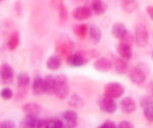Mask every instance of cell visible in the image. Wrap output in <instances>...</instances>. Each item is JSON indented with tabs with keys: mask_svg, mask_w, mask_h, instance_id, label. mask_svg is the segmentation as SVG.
<instances>
[{
	"mask_svg": "<svg viewBox=\"0 0 153 128\" xmlns=\"http://www.w3.org/2000/svg\"><path fill=\"white\" fill-rule=\"evenodd\" d=\"M53 94L58 100H65L70 94V85H68V80L65 75L55 76Z\"/></svg>",
	"mask_w": 153,
	"mask_h": 128,
	"instance_id": "1",
	"label": "cell"
},
{
	"mask_svg": "<svg viewBox=\"0 0 153 128\" xmlns=\"http://www.w3.org/2000/svg\"><path fill=\"white\" fill-rule=\"evenodd\" d=\"M56 53L61 58H68V55L74 52V43L70 38L66 36H61L56 41L55 44Z\"/></svg>",
	"mask_w": 153,
	"mask_h": 128,
	"instance_id": "2",
	"label": "cell"
},
{
	"mask_svg": "<svg viewBox=\"0 0 153 128\" xmlns=\"http://www.w3.org/2000/svg\"><path fill=\"white\" fill-rule=\"evenodd\" d=\"M149 74V68L145 64H139L137 67H135L131 71L130 79L134 84L141 85L145 82L146 77Z\"/></svg>",
	"mask_w": 153,
	"mask_h": 128,
	"instance_id": "3",
	"label": "cell"
},
{
	"mask_svg": "<svg viewBox=\"0 0 153 128\" xmlns=\"http://www.w3.org/2000/svg\"><path fill=\"white\" fill-rule=\"evenodd\" d=\"M30 85V76L27 73H21L18 76V87H16V100H23L28 93Z\"/></svg>",
	"mask_w": 153,
	"mask_h": 128,
	"instance_id": "4",
	"label": "cell"
},
{
	"mask_svg": "<svg viewBox=\"0 0 153 128\" xmlns=\"http://www.w3.org/2000/svg\"><path fill=\"white\" fill-rule=\"evenodd\" d=\"M125 93V88L120 83L110 82L107 83L104 87V95L111 98H118Z\"/></svg>",
	"mask_w": 153,
	"mask_h": 128,
	"instance_id": "5",
	"label": "cell"
},
{
	"mask_svg": "<svg viewBox=\"0 0 153 128\" xmlns=\"http://www.w3.org/2000/svg\"><path fill=\"white\" fill-rule=\"evenodd\" d=\"M149 40V34L147 28L144 25H137L135 31V41L136 44L140 47H144L147 45Z\"/></svg>",
	"mask_w": 153,
	"mask_h": 128,
	"instance_id": "6",
	"label": "cell"
},
{
	"mask_svg": "<svg viewBox=\"0 0 153 128\" xmlns=\"http://www.w3.org/2000/svg\"><path fill=\"white\" fill-rule=\"evenodd\" d=\"M140 106L143 109V113L147 121L153 123V97L150 95L143 97L140 100Z\"/></svg>",
	"mask_w": 153,
	"mask_h": 128,
	"instance_id": "7",
	"label": "cell"
},
{
	"mask_svg": "<svg viewBox=\"0 0 153 128\" xmlns=\"http://www.w3.org/2000/svg\"><path fill=\"white\" fill-rule=\"evenodd\" d=\"M66 63L71 67H82L88 63V58H86V53L83 51L73 52L66 58Z\"/></svg>",
	"mask_w": 153,
	"mask_h": 128,
	"instance_id": "8",
	"label": "cell"
},
{
	"mask_svg": "<svg viewBox=\"0 0 153 128\" xmlns=\"http://www.w3.org/2000/svg\"><path fill=\"white\" fill-rule=\"evenodd\" d=\"M99 108L102 112L107 113V114H113L117 111V103L114 102V98H111L109 97L104 95L99 100Z\"/></svg>",
	"mask_w": 153,
	"mask_h": 128,
	"instance_id": "9",
	"label": "cell"
},
{
	"mask_svg": "<svg viewBox=\"0 0 153 128\" xmlns=\"http://www.w3.org/2000/svg\"><path fill=\"white\" fill-rule=\"evenodd\" d=\"M61 119L65 123V127L74 128L78 124V114L73 110H68L61 114Z\"/></svg>",
	"mask_w": 153,
	"mask_h": 128,
	"instance_id": "10",
	"label": "cell"
},
{
	"mask_svg": "<svg viewBox=\"0 0 153 128\" xmlns=\"http://www.w3.org/2000/svg\"><path fill=\"white\" fill-rule=\"evenodd\" d=\"M87 3L85 4L92 9L93 13L96 16H101L104 14L105 11L107 10V5L103 0H87Z\"/></svg>",
	"mask_w": 153,
	"mask_h": 128,
	"instance_id": "11",
	"label": "cell"
},
{
	"mask_svg": "<svg viewBox=\"0 0 153 128\" xmlns=\"http://www.w3.org/2000/svg\"><path fill=\"white\" fill-rule=\"evenodd\" d=\"M0 75H1V81L4 84H11L13 82L14 77V70L12 67L8 65V64H4L1 67V71H0Z\"/></svg>",
	"mask_w": 153,
	"mask_h": 128,
	"instance_id": "12",
	"label": "cell"
},
{
	"mask_svg": "<svg viewBox=\"0 0 153 128\" xmlns=\"http://www.w3.org/2000/svg\"><path fill=\"white\" fill-rule=\"evenodd\" d=\"M93 11L87 5L79 6L74 9L73 11V18L76 19V21H83V19H87L92 16Z\"/></svg>",
	"mask_w": 153,
	"mask_h": 128,
	"instance_id": "13",
	"label": "cell"
},
{
	"mask_svg": "<svg viewBox=\"0 0 153 128\" xmlns=\"http://www.w3.org/2000/svg\"><path fill=\"white\" fill-rule=\"evenodd\" d=\"M111 64H112V68L115 70V72L118 73V74H125L127 73L128 71V63H127V60L123 58L122 56H115V55H112L111 58Z\"/></svg>",
	"mask_w": 153,
	"mask_h": 128,
	"instance_id": "14",
	"label": "cell"
},
{
	"mask_svg": "<svg viewBox=\"0 0 153 128\" xmlns=\"http://www.w3.org/2000/svg\"><path fill=\"white\" fill-rule=\"evenodd\" d=\"M41 119L35 114H27V116L22 121V127L36 128L40 127Z\"/></svg>",
	"mask_w": 153,
	"mask_h": 128,
	"instance_id": "15",
	"label": "cell"
},
{
	"mask_svg": "<svg viewBox=\"0 0 153 128\" xmlns=\"http://www.w3.org/2000/svg\"><path fill=\"white\" fill-rule=\"evenodd\" d=\"M93 67H94L95 70L99 71V72H108L112 68V64L109 58H100L95 61Z\"/></svg>",
	"mask_w": 153,
	"mask_h": 128,
	"instance_id": "16",
	"label": "cell"
},
{
	"mask_svg": "<svg viewBox=\"0 0 153 128\" xmlns=\"http://www.w3.org/2000/svg\"><path fill=\"white\" fill-rule=\"evenodd\" d=\"M32 91L36 95H42L45 93V89H44V78H42L40 75H37L34 78L33 84H32Z\"/></svg>",
	"mask_w": 153,
	"mask_h": 128,
	"instance_id": "17",
	"label": "cell"
},
{
	"mask_svg": "<svg viewBox=\"0 0 153 128\" xmlns=\"http://www.w3.org/2000/svg\"><path fill=\"white\" fill-rule=\"evenodd\" d=\"M136 102L132 97H127L120 102V108H122L123 112L127 113V114H132L133 112L136 111Z\"/></svg>",
	"mask_w": 153,
	"mask_h": 128,
	"instance_id": "18",
	"label": "cell"
},
{
	"mask_svg": "<svg viewBox=\"0 0 153 128\" xmlns=\"http://www.w3.org/2000/svg\"><path fill=\"white\" fill-rule=\"evenodd\" d=\"M120 6L125 12L132 13L138 8L139 4L137 0H120Z\"/></svg>",
	"mask_w": 153,
	"mask_h": 128,
	"instance_id": "19",
	"label": "cell"
},
{
	"mask_svg": "<svg viewBox=\"0 0 153 128\" xmlns=\"http://www.w3.org/2000/svg\"><path fill=\"white\" fill-rule=\"evenodd\" d=\"M117 51L118 55L122 56L123 58H125L127 61L132 58V47L129 45H126V44L120 42L117 47Z\"/></svg>",
	"mask_w": 153,
	"mask_h": 128,
	"instance_id": "20",
	"label": "cell"
},
{
	"mask_svg": "<svg viewBox=\"0 0 153 128\" xmlns=\"http://www.w3.org/2000/svg\"><path fill=\"white\" fill-rule=\"evenodd\" d=\"M61 56H59L58 55H51L50 58L47 60V63H46V66L49 70L51 71H56L58 70L59 68L61 67Z\"/></svg>",
	"mask_w": 153,
	"mask_h": 128,
	"instance_id": "21",
	"label": "cell"
},
{
	"mask_svg": "<svg viewBox=\"0 0 153 128\" xmlns=\"http://www.w3.org/2000/svg\"><path fill=\"white\" fill-rule=\"evenodd\" d=\"M54 83H55V76L48 75L44 78V89L47 94L54 93Z\"/></svg>",
	"mask_w": 153,
	"mask_h": 128,
	"instance_id": "22",
	"label": "cell"
},
{
	"mask_svg": "<svg viewBox=\"0 0 153 128\" xmlns=\"http://www.w3.org/2000/svg\"><path fill=\"white\" fill-rule=\"evenodd\" d=\"M23 110L26 114L38 115L39 113L41 112L42 107L39 104H36V103H29V104H26L23 106Z\"/></svg>",
	"mask_w": 153,
	"mask_h": 128,
	"instance_id": "23",
	"label": "cell"
},
{
	"mask_svg": "<svg viewBox=\"0 0 153 128\" xmlns=\"http://www.w3.org/2000/svg\"><path fill=\"white\" fill-rule=\"evenodd\" d=\"M89 36H90L91 40L95 43H99L101 40V37H102L100 29L97 26H94V25L89 27Z\"/></svg>",
	"mask_w": 153,
	"mask_h": 128,
	"instance_id": "24",
	"label": "cell"
},
{
	"mask_svg": "<svg viewBox=\"0 0 153 128\" xmlns=\"http://www.w3.org/2000/svg\"><path fill=\"white\" fill-rule=\"evenodd\" d=\"M127 28L125 27L124 24L122 23H115L114 25L112 26V29H111V34L113 37H115V38L120 39V37H122L124 34L127 32Z\"/></svg>",
	"mask_w": 153,
	"mask_h": 128,
	"instance_id": "25",
	"label": "cell"
},
{
	"mask_svg": "<svg viewBox=\"0 0 153 128\" xmlns=\"http://www.w3.org/2000/svg\"><path fill=\"white\" fill-rule=\"evenodd\" d=\"M68 105H70L71 108H74V109H81L84 106V100L81 95L76 94V93H74L70 97Z\"/></svg>",
	"mask_w": 153,
	"mask_h": 128,
	"instance_id": "26",
	"label": "cell"
},
{
	"mask_svg": "<svg viewBox=\"0 0 153 128\" xmlns=\"http://www.w3.org/2000/svg\"><path fill=\"white\" fill-rule=\"evenodd\" d=\"M120 42L124 43L126 45H129L131 47H133V45L136 43L135 41V35L130 31H127L126 33L120 38Z\"/></svg>",
	"mask_w": 153,
	"mask_h": 128,
	"instance_id": "27",
	"label": "cell"
},
{
	"mask_svg": "<svg viewBox=\"0 0 153 128\" xmlns=\"http://www.w3.org/2000/svg\"><path fill=\"white\" fill-rule=\"evenodd\" d=\"M19 44V34L18 32H14L9 36L8 40H7V46L10 50H14V49L18 48Z\"/></svg>",
	"mask_w": 153,
	"mask_h": 128,
	"instance_id": "28",
	"label": "cell"
},
{
	"mask_svg": "<svg viewBox=\"0 0 153 128\" xmlns=\"http://www.w3.org/2000/svg\"><path fill=\"white\" fill-rule=\"evenodd\" d=\"M57 9H58L59 22H60L61 24L66 23V21H68V9H66V7L65 6V4H63V2H61V3L57 4Z\"/></svg>",
	"mask_w": 153,
	"mask_h": 128,
	"instance_id": "29",
	"label": "cell"
},
{
	"mask_svg": "<svg viewBox=\"0 0 153 128\" xmlns=\"http://www.w3.org/2000/svg\"><path fill=\"white\" fill-rule=\"evenodd\" d=\"M74 33L76 34L78 37L80 38H85L87 33H89V28L87 25H79V26H75L74 27Z\"/></svg>",
	"mask_w": 153,
	"mask_h": 128,
	"instance_id": "30",
	"label": "cell"
},
{
	"mask_svg": "<svg viewBox=\"0 0 153 128\" xmlns=\"http://www.w3.org/2000/svg\"><path fill=\"white\" fill-rule=\"evenodd\" d=\"M1 97L2 98H4V100H8L13 97V92H12V90L8 87L3 88V89L1 90Z\"/></svg>",
	"mask_w": 153,
	"mask_h": 128,
	"instance_id": "31",
	"label": "cell"
},
{
	"mask_svg": "<svg viewBox=\"0 0 153 128\" xmlns=\"http://www.w3.org/2000/svg\"><path fill=\"white\" fill-rule=\"evenodd\" d=\"M0 127L1 128H14L16 127V124H14V122H12L11 120H7V121H2L1 124H0Z\"/></svg>",
	"mask_w": 153,
	"mask_h": 128,
	"instance_id": "32",
	"label": "cell"
},
{
	"mask_svg": "<svg viewBox=\"0 0 153 128\" xmlns=\"http://www.w3.org/2000/svg\"><path fill=\"white\" fill-rule=\"evenodd\" d=\"M99 127L100 128H115V127H117V126L115 125L114 122L107 120V121H105L104 123H102V124H101Z\"/></svg>",
	"mask_w": 153,
	"mask_h": 128,
	"instance_id": "33",
	"label": "cell"
},
{
	"mask_svg": "<svg viewBox=\"0 0 153 128\" xmlns=\"http://www.w3.org/2000/svg\"><path fill=\"white\" fill-rule=\"evenodd\" d=\"M120 128H134V124H133L132 122L130 121H127V120H125V121H122L118 124V126Z\"/></svg>",
	"mask_w": 153,
	"mask_h": 128,
	"instance_id": "34",
	"label": "cell"
},
{
	"mask_svg": "<svg viewBox=\"0 0 153 128\" xmlns=\"http://www.w3.org/2000/svg\"><path fill=\"white\" fill-rule=\"evenodd\" d=\"M16 13L19 14V16H21L22 14V4H21V2L19 1H16Z\"/></svg>",
	"mask_w": 153,
	"mask_h": 128,
	"instance_id": "35",
	"label": "cell"
},
{
	"mask_svg": "<svg viewBox=\"0 0 153 128\" xmlns=\"http://www.w3.org/2000/svg\"><path fill=\"white\" fill-rule=\"evenodd\" d=\"M147 92L149 93L150 97H153V81H151V82L148 84V86H147Z\"/></svg>",
	"mask_w": 153,
	"mask_h": 128,
	"instance_id": "36",
	"label": "cell"
},
{
	"mask_svg": "<svg viewBox=\"0 0 153 128\" xmlns=\"http://www.w3.org/2000/svg\"><path fill=\"white\" fill-rule=\"evenodd\" d=\"M146 11H147L148 16H150V19H151L152 21H153V6H148L147 9H146Z\"/></svg>",
	"mask_w": 153,
	"mask_h": 128,
	"instance_id": "37",
	"label": "cell"
},
{
	"mask_svg": "<svg viewBox=\"0 0 153 128\" xmlns=\"http://www.w3.org/2000/svg\"><path fill=\"white\" fill-rule=\"evenodd\" d=\"M84 0H71V2H73L74 4H78V3H81V2H83Z\"/></svg>",
	"mask_w": 153,
	"mask_h": 128,
	"instance_id": "38",
	"label": "cell"
},
{
	"mask_svg": "<svg viewBox=\"0 0 153 128\" xmlns=\"http://www.w3.org/2000/svg\"><path fill=\"white\" fill-rule=\"evenodd\" d=\"M152 58H153V52H152Z\"/></svg>",
	"mask_w": 153,
	"mask_h": 128,
	"instance_id": "39",
	"label": "cell"
},
{
	"mask_svg": "<svg viewBox=\"0 0 153 128\" xmlns=\"http://www.w3.org/2000/svg\"><path fill=\"white\" fill-rule=\"evenodd\" d=\"M1 1H4V0H1Z\"/></svg>",
	"mask_w": 153,
	"mask_h": 128,
	"instance_id": "40",
	"label": "cell"
}]
</instances>
